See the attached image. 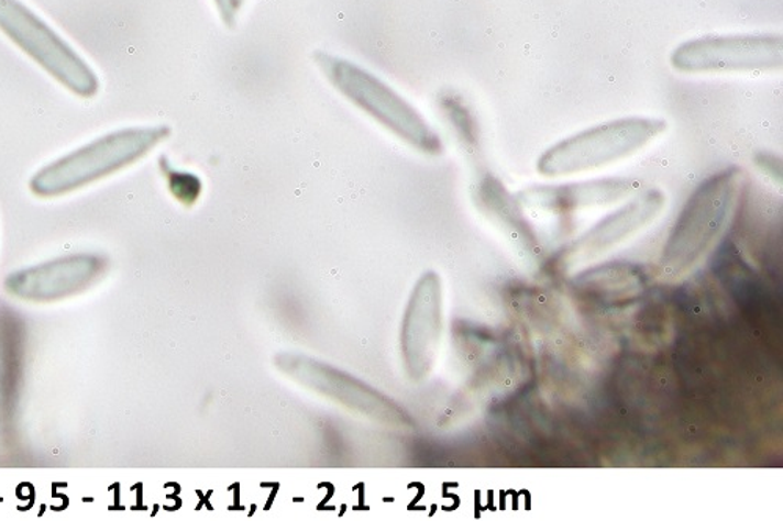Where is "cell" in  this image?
Returning <instances> with one entry per match:
<instances>
[{
  "label": "cell",
  "instance_id": "1",
  "mask_svg": "<svg viewBox=\"0 0 783 521\" xmlns=\"http://www.w3.org/2000/svg\"><path fill=\"white\" fill-rule=\"evenodd\" d=\"M169 136L172 128L166 124L132 125L106 133L43 166L29 188L38 198H58L82 190L142 160Z\"/></svg>",
  "mask_w": 783,
  "mask_h": 521
},
{
  "label": "cell",
  "instance_id": "2",
  "mask_svg": "<svg viewBox=\"0 0 783 521\" xmlns=\"http://www.w3.org/2000/svg\"><path fill=\"white\" fill-rule=\"evenodd\" d=\"M317 68L345 101L375 121L395 138L423 154L442 151L441 136L405 96L357 63L319 51L313 54Z\"/></svg>",
  "mask_w": 783,
  "mask_h": 521
},
{
  "label": "cell",
  "instance_id": "3",
  "mask_svg": "<svg viewBox=\"0 0 783 521\" xmlns=\"http://www.w3.org/2000/svg\"><path fill=\"white\" fill-rule=\"evenodd\" d=\"M742 187L745 173L729 168L696 188L661 251L660 268L664 276L681 277L699 264L729 223Z\"/></svg>",
  "mask_w": 783,
  "mask_h": 521
},
{
  "label": "cell",
  "instance_id": "4",
  "mask_svg": "<svg viewBox=\"0 0 783 521\" xmlns=\"http://www.w3.org/2000/svg\"><path fill=\"white\" fill-rule=\"evenodd\" d=\"M0 33L77 98L93 99L101 90L90 63L22 0H0Z\"/></svg>",
  "mask_w": 783,
  "mask_h": 521
},
{
  "label": "cell",
  "instance_id": "5",
  "mask_svg": "<svg viewBox=\"0 0 783 521\" xmlns=\"http://www.w3.org/2000/svg\"><path fill=\"white\" fill-rule=\"evenodd\" d=\"M664 129L666 123L650 118H626L596 125L550 147L539 158L538 171L547 177L571 176L615 164L638 153Z\"/></svg>",
  "mask_w": 783,
  "mask_h": 521
},
{
  "label": "cell",
  "instance_id": "6",
  "mask_svg": "<svg viewBox=\"0 0 783 521\" xmlns=\"http://www.w3.org/2000/svg\"><path fill=\"white\" fill-rule=\"evenodd\" d=\"M101 254L79 253L11 273L7 291L22 301L52 302L87 290L106 273Z\"/></svg>",
  "mask_w": 783,
  "mask_h": 521
},
{
  "label": "cell",
  "instance_id": "7",
  "mask_svg": "<svg viewBox=\"0 0 783 521\" xmlns=\"http://www.w3.org/2000/svg\"><path fill=\"white\" fill-rule=\"evenodd\" d=\"M664 204H666V199L661 191H646L644 195L633 199L618 212L604 218L585 235L580 236L577 242L569 245L556 257L555 268L560 271H569L577 265L586 264L587 260L608 253L609 250L626 242L629 236L652 223L660 215Z\"/></svg>",
  "mask_w": 783,
  "mask_h": 521
},
{
  "label": "cell",
  "instance_id": "8",
  "mask_svg": "<svg viewBox=\"0 0 783 521\" xmlns=\"http://www.w3.org/2000/svg\"><path fill=\"white\" fill-rule=\"evenodd\" d=\"M631 184L626 179L597 180V182L545 187L523 191V201L530 207L549 212H571L582 207L611 204L626 198Z\"/></svg>",
  "mask_w": 783,
  "mask_h": 521
},
{
  "label": "cell",
  "instance_id": "9",
  "mask_svg": "<svg viewBox=\"0 0 783 521\" xmlns=\"http://www.w3.org/2000/svg\"><path fill=\"white\" fill-rule=\"evenodd\" d=\"M644 286L646 277L638 266L608 264L582 273L572 288L585 301L611 304L638 297Z\"/></svg>",
  "mask_w": 783,
  "mask_h": 521
},
{
  "label": "cell",
  "instance_id": "10",
  "mask_svg": "<svg viewBox=\"0 0 783 521\" xmlns=\"http://www.w3.org/2000/svg\"><path fill=\"white\" fill-rule=\"evenodd\" d=\"M779 62L774 49L762 44H732V46L688 47L675 58V65L685 71H721V69L767 68Z\"/></svg>",
  "mask_w": 783,
  "mask_h": 521
},
{
  "label": "cell",
  "instance_id": "11",
  "mask_svg": "<svg viewBox=\"0 0 783 521\" xmlns=\"http://www.w3.org/2000/svg\"><path fill=\"white\" fill-rule=\"evenodd\" d=\"M442 110L445 112V117L449 118L450 124L456 129L460 133L461 138L467 140V142H475L476 131L474 118L465 109L463 102L460 99L454 98V96H446L442 99Z\"/></svg>",
  "mask_w": 783,
  "mask_h": 521
},
{
  "label": "cell",
  "instance_id": "12",
  "mask_svg": "<svg viewBox=\"0 0 783 521\" xmlns=\"http://www.w3.org/2000/svg\"><path fill=\"white\" fill-rule=\"evenodd\" d=\"M169 190L183 202H194L199 195L201 184L194 174L172 171L168 173Z\"/></svg>",
  "mask_w": 783,
  "mask_h": 521
},
{
  "label": "cell",
  "instance_id": "13",
  "mask_svg": "<svg viewBox=\"0 0 783 521\" xmlns=\"http://www.w3.org/2000/svg\"><path fill=\"white\" fill-rule=\"evenodd\" d=\"M213 3H216L221 22L228 27H234L246 0H213Z\"/></svg>",
  "mask_w": 783,
  "mask_h": 521
}]
</instances>
